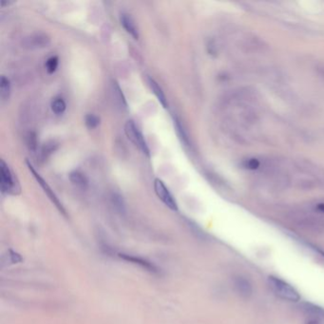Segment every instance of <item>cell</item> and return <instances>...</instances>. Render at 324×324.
I'll list each match as a JSON object with an SVG mask.
<instances>
[{"label": "cell", "mask_w": 324, "mask_h": 324, "mask_svg": "<svg viewBox=\"0 0 324 324\" xmlns=\"http://www.w3.org/2000/svg\"><path fill=\"white\" fill-rule=\"evenodd\" d=\"M268 283L276 295L282 300L291 303H296L301 300V295L298 290L282 279L271 276L268 278Z\"/></svg>", "instance_id": "1"}, {"label": "cell", "mask_w": 324, "mask_h": 324, "mask_svg": "<svg viewBox=\"0 0 324 324\" xmlns=\"http://www.w3.org/2000/svg\"><path fill=\"white\" fill-rule=\"evenodd\" d=\"M0 190L2 193L10 195H18L21 192L16 177L4 160L0 161Z\"/></svg>", "instance_id": "2"}, {"label": "cell", "mask_w": 324, "mask_h": 324, "mask_svg": "<svg viewBox=\"0 0 324 324\" xmlns=\"http://www.w3.org/2000/svg\"><path fill=\"white\" fill-rule=\"evenodd\" d=\"M125 133L127 135V139L141 150L145 155L149 157L150 151L148 148V144L144 135L142 134L139 127L136 126V124L132 120L127 121L125 125Z\"/></svg>", "instance_id": "3"}, {"label": "cell", "mask_w": 324, "mask_h": 324, "mask_svg": "<svg viewBox=\"0 0 324 324\" xmlns=\"http://www.w3.org/2000/svg\"><path fill=\"white\" fill-rule=\"evenodd\" d=\"M26 164H27V167H28L30 172L32 173V175L35 177L36 182L42 187L43 191L46 193V195H47L49 200L51 201V203L56 205V207L58 209V211L60 212L64 216H67V212H66V209H65L63 204L60 202V200L58 199V197L56 195V193L53 192V191L50 188V186L48 184V183H47V182L43 179L42 177H41V175L36 171L28 159H27V161H26Z\"/></svg>", "instance_id": "4"}, {"label": "cell", "mask_w": 324, "mask_h": 324, "mask_svg": "<svg viewBox=\"0 0 324 324\" xmlns=\"http://www.w3.org/2000/svg\"><path fill=\"white\" fill-rule=\"evenodd\" d=\"M118 258H120L121 260L127 261L128 263L134 264L136 266L144 269L145 271H148L151 274H158L159 273V268L156 265L155 263H153L152 261H149L146 258H143L141 256L138 255H134L130 253H122L117 254Z\"/></svg>", "instance_id": "5"}, {"label": "cell", "mask_w": 324, "mask_h": 324, "mask_svg": "<svg viewBox=\"0 0 324 324\" xmlns=\"http://www.w3.org/2000/svg\"><path fill=\"white\" fill-rule=\"evenodd\" d=\"M154 191L157 197L163 202V204L167 205L170 210L178 211V204L174 196L171 194L169 188L166 186L162 180L155 179L154 181Z\"/></svg>", "instance_id": "6"}, {"label": "cell", "mask_w": 324, "mask_h": 324, "mask_svg": "<svg viewBox=\"0 0 324 324\" xmlns=\"http://www.w3.org/2000/svg\"><path fill=\"white\" fill-rule=\"evenodd\" d=\"M50 43L49 36L45 34H35L24 38L23 47L27 49H42L48 47Z\"/></svg>", "instance_id": "7"}, {"label": "cell", "mask_w": 324, "mask_h": 324, "mask_svg": "<svg viewBox=\"0 0 324 324\" xmlns=\"http://www.w3.org/2000/svg\"><path fill=\"white\" fill-rule=\"evenodd\" d=\"M234 288L236 293L245 299H248L253 294V286L250 281L246 277L239 276L234 279Z\"/></svg>", "instance_id": "8"}, {"label": "cell", "mask_w": 324, "mask_h": 324, "mask_svg": "<svg viewBox=\"0 0 324 324\" xmlns=\"http://www.w3.org/2000/svg\"><path fill=\"white\" fill-rule=\"evenodd\" d=\"M120 22L121 25L123 26V28L126 30L127 34H129L130 36H132L134 39L139 38L138 28L136 27L135 21H134L133 18L130 16V14H127V13H121Z\"/></svg>", "instance_id": "9"}, {"label": "cell", "mask_w": 324, "mask_h": 324, "mask_svg": "<svg viewBox=\"0 0 324 324\" xmlns=\"http://www.w3.org/2000/svg\"><path fill=\"white\" fill-rule=\"evenodd\" d=\"M147 82H148V87L150 88L151 92L154 93L156 98L158 99L159 103L162 105L164 109L169 107V102L168 99L166 97V94L163 92L162 88L159 86V84L156 82L153 78L147 76Z\"/></svg>", "instance_id": "10"}, {"label": "cell", "mask_w": 324, "mask_h": 324, "mask_svg": "<svg viewBox=\"0 0 324 324\" xmlns=\"http://www.w3.org/2000/svg\"><path fill=\"white\" fill-rule=\"evenodd\" d=\"M69 178H70V181L71 183H73L74 185H76L79 188L85 190L88 187L89 180L84 173H82L81 171H78V170L71 171L69 175Z\"/></svg>", "instance_id": "11"}, {"label": "cell", "mask_w": 324, "mask_h": 324, "mask_svg": "<svg viewBox=\"0 0 324 324\" xmlns=\"http://www.w3.org/2000/svg\"><path fill=\"white\" fill-rule=\"evenodd\" d=\"M113 94L115 103L120 106L121 109H127V104L126 98L122 92L120 87L116 81H113Z\"/></svg>", "instance_id": "12"}, {"label": "cell", "mask_w": 324, "mask_h": 324, "mask_svg": "<svg viewBox=\"0 0 324 324\" xmlns=\"http://www.w3.org/2000/svg\"><path fill=\"white\" fill-rule=\"evenodd\" d=\"M11 94V82L6 76L2 75L0 78V97L2 100H7Z\"/></svg>", "instance_id": "13"}, {"label": "cell", "mask_w": 324, "mask_h": 324, "mask_svg": "<svg viewBox=\"0 0 324 324\" xmlns=\"http://www.w3.org/2000/svg\"><path fill=\"white\" fill-rule=\"evenodd\" d=\"M111 202H112V204L116 211L119 212L121 214L126 212V204H125V201L121 195L117 194V193H113L112 197H111Z\"/></svg>", "instance_id": "14"}, {"label": "cell", "mask_w": 324, "mask_h": 324, "mask_svg": "<svg viewBox=\"0 0 324 324\" xmlns=\"http://www.w3.org/2000/svg\"><path fill=\"white\" fill-rule=\"evenodd\" d=\"M174 126H175L177 134H178V136H179L181 142L183 143L184 146H190V139H188V137H187V134L185 132V130H184V128H183L181 121L175 119V120H174Z\"/></svg>", "instance_id": "15"}, {"label": "cell", "mask_w": 324, "mask_h": 324, "mask_svg": "<svg viewBox=\"0 0 324 324\" xmlns=\"http://www.w3.org/2000/svg\"><path fill=\"white\" fill-rule=\"evenodd\" d=\"M67 105L61 97H57L51 102V110L56 114H62L66 111Z\"/></svg>", "instance_id": "16"}, {"label": "cell", "mask_w": 324, "mask_h": 324, "mask_svg": "<svg viewBox=\"0 0 324 324\" xmlns=\"http://www.w3.org/2000/svg\"><path fill=\"white\" fill-rule=\"evenodd\" d=\"M85 124L88 128L94 129L100 125V118L93 113H89L85 116Z\"/></svg>", "instance_id": "17"}, {"label": "cell", "mask_w": 324, "mask_h": 324, "mask_svg": "<svg viewBox=\"0 0 324 324\" xmlns=\"http://www.w3.org/2000/svg\"><path fill=\"white\" fill-rule=\"evenodd\" d=\"M57 148V144L56 142L51 141L45 144V146L41 149V157L42 159H47L51 153L56 151Z\"/></svg>", "instance_id": "18"}, {"label": "cell", "mask_w": 324, "mask_h": 324, "mask_svg": "<svg viewBox=\"0 0 324 324\" xmlns=\"http://www.w3.org/2000/svg\"><path fill=\"white\" fill-rule=\"evenodd\" d=\"M58 64H59V59L57 57H49V59L46 61L45 63V68H46V71H48V73L51 74L53 72H56V71L58 68Z\"/></svg>", "instance_id": "19"}, {"label": "cell", "mask_w": 324, "mask_h": 324, "mask_svg": "<svg viewBox=\"0 0 324 324\" xmlns=\"http://www.w3.org/2000/svg\"><path fill=\"white\" fill-rule=\"evenodd\" d=\"M26 144L30 150L32 151H36L37 148V137L36 134L33 131H30L26 135Z\"/></svg>", "instance_id": "20"}, {"label": "cell", "mask_w": 324, "mask_h": 324, "mask_svg": "<svg viewBox=\"0 0 324 324\" xmlns=\"http://www.w3.org/2000/svg\"><path fill=\"white\" fill-rule=\"evenodd\" d=\"M9 257H10V260H11L12 263H18V262L22 261L21 256L16 252H14L13 250H10Z\"/></svg>", "instance_id": "21"}, {"label": "cell", "mask_w": 324, "mask_h": 324, "mask_svg": "<svg viewBox=\"0 0 324 324\" xmlns=\"http://www.w3.org/2000/svg\"><path fill=\"white\" fill-rule=\"evenodd\" d=\"M317 209H318V211L324 213V204H318V205H317Z\"/></svg>", "instance_id": "22"}]
</instances>
